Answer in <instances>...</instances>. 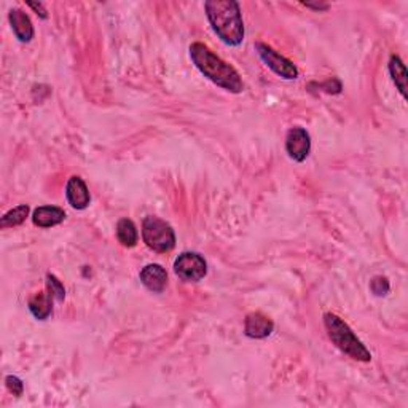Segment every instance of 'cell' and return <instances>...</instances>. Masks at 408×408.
<instances>
[{"mask_svg":"<svg viewBox=\"0 0 408 408\" xmlns=\"http://www.w3.org/2000/svg\"><path fill=\"white\" fill-rule=\"evenodd\" d=\"M47 289L48 294L57 302H62L66 298V289L59 279L55 274H47Z\"/></svg>","mask_w":408,"mask_h":408,"instance_id":"17","label":"cell"},{"mask_svg":"<svg viewBox=\"0 0 408 408\" xmlns=\"http://www.w3.org/2000/svg\"><path fill=\"white\" fill-rule=\"evenodd\" d=\"M142 238L152 251L166 254L176 246V233L169 223L155 216H147L142 222Z\"/></svg>","mask_w":408,"mask_h":408,"instance_id":"4","label":"cell"},{"mask_svg":"<svg viewBox=\"0 0 408 408\" xmlns=\"http://www.w3.org/2000/svg\"><path fill=\"white\" fill-rule=\"evenodd\" d=\"M286 150L289 157L297 163H302L311 152V137L302 126H294L286 137Z\"/></svg>","mask_w":408,"mask_h":408,"instance_id":"7","label":"cell"},{"mask_svg":"<svg viewBox=\"0 0 408 408\" xmlns=\"http://www.w3.org/2000/svg\"><path fill=\"white\" fill-rule=\"evenodd\" d=\"M29 7L36 10V11H37V15L42 16L43 20H47V16H48V15H47V10H45V8L42 7V3H29Z\"/></svg>","mask_w":408,"mask_h":408,"instance_id":"20","label":"cell"},{"mask_svg":"<svg viewBox=\"0 0 408 408\" xmlns=\"http://www.w3.org/2000/svg\"><path fill=\"white\" fill-rule=\"evenodd\" d=\"M29 309L36 319L47 321L53 313V297L47 292H37L29 300Z\"/></svg>","mask_w":408,"mask_h":408,"instance_id":"13","label":"cell"},{"mask_svg":"<svg viewBox=\"0 0 408 408\" xmlns=\"http://www.w3.org/2000/svg\"><path fill=\"white\" fill-rule=\"evenodd\" d=\"M274 330L273 321L263 313H249L244 321V333L254 340H263Z\"/></svg>","mask_w":408,"mask_h":408,"instance_id":"8","label":"cell"},{"mask_svg":"<svg viewBox=\"0 0 408 408\" xmlns=\"http://www.w3.org/2000/svg\"><path fill=\"white\" fill-rule=\"evenodd\" d=\"M304 7H308V8H314V10H327V8H329V5H314V3H304Z\"/></svg>","mask_w":408,"mask_h":408,"instance_id":"21","label":"cell"},{"mask_svg":"<svg viewBox=\"0 0 408 408\" xmlns=\"http://www.w3.org/2000/svg\"><path fill=\"white\" fill-rule=\"evenodd\" d=\"M8 20H10V24H11V29H13L16 38L22 43L31 42V40L34 38V26H32L31 18H29L24 11L20 8H13L10 11Z\"/></svg>","mask_w":408,"mask_h":408,"instance_id":"11","label":"cell"},{"mask_svg":"<svg viewBox=\"0 0 408 408\" xmlns=\"http://www.w3.org/2000/svg\"><path fill=\"white\" fill-rule=\"evenodd\" d=\"M66 212L56 206H40L32 214L34 225L38 228H51L64 222Z\"/></svg>","mask_w":408,"mask_h":408,"instance_id":"12","label":"cell"},{"mask_svg":"<svg viewBox=\"0 0 408 408\" xmlns=\"http://www.w3.org/2000/svg\"><path fill=\"white\" fill-rule=\"evenodd\" d=\"M66 197H67L69 204L77 211H83L88 208L90 201H91L88 187H86V183L83 182L82 177H78V176H73L69 179L67 187H66Z\"/></svg>","mask_w":408,"mask_h":408,"instance_id":"10","label":"cell"},{"mask_svg":"<svg viewBox=\"0 0 408 408\" xmlns=\"http://www.w3.org/2000/svg\"><path fill=\"white\" fill-rule=\"evenodd\" d=\"M206 15L217 37L230 47H238L244 40V22L239 3L234 0H208Z\"/></svg>","mask_w":408,"mask_h":408,"instance_id":"2","label":"cell"},{"mask_svg":"<svg viewBox=\"0 0 408 408\" xmlns=\"http://www.w3.org/2000/svg\"><path fill=\"white\" fill-rule=\"evenodd\" d=\"M5 384H7L10 393L16 395V398H20V395L22 394V391H24V384H22V381L18 377L8 375L7 378H5Z\"/></svg>","mask_w":408,"mask_h":408,"instance_id":"19","label":"cell"},{"mask_svg":"<svg viewBox=\"0 0 408 408\" xmlns=\"http://www.w3.org/2000/svg\"><path fill=\"white\" fill-rule=\"evenodd\" d=\"M29 206L27 204H20L16 206L15 209L8 211L7 214L2 217V220H0V227L2 228H13V227H18L21 223H24V220L29 216Z\"/></svg>","mask_w":408,"mask_h":408,"instance_id":"16","label":"cell"},{"mask_svg":"<svg viewBox=\"0 0 408 408\" xmlns=\"http://www.w3.org/2000/svg\"><path fill=\"white\" fill-rule=\"evenodd\" d=\"M174 272L185 283H198L208 274V263L197 252H182L174 262Z\"/></svg>","mask_w":408,"mask_h":408,"instance_id":"5","label":"cell"},{"mask_svg":"<svg viewBox=\"0 0 408 408\" xmlns=\"http://www.w3.org/2000/svg\"><path fill=\"white\" fill-rule=\"evenodd\" d=\"M255 48L260 59L272 69L276 76H279L284 80H295L298 77V69L295 67L294 62L287 59L283 55H279L278 51H274L265 43H257Z\"/></svg>","mask_w":408,"mask_h":408,"instance_id":"6","label":"cell"},{"mask_svg":"<svg viewBox=\"0 0 408 408\" xmlns=\"http://www.w3.org/2000/svg\"><path fill=\"white\" fill-rule=\"evenodd\" d=\"M389 72H391V77H393L394 80L395 86H398V90L400 91V94L405 97L407 96V69L399 56H395V55L391 56Z\"/></svg>","mask_w":408,"mask_h":408,"instance_id":"15","label":"cell"},{"mask_svg":"<svg viewBox=\"0 0 408 408\" xmlns=\"http://www.w3.org/2000/svg\"><path fill=\"white\" fill-rule=\"evenodd\" d=\"M190 57L198 71L214 85L233 94H238L244 90L243 78H241L237 69L230 66L222 57H218L206 45L199 42L192 43Z\"/></svg>","mask_w":408,"mask_h":408,"instance_id":"1","label":"cell"},{"mask_svg":"<svg viewBox=\"0 0 408 408\" xmlns=\"http://www.w3.org/2000/svg\"><path fill=\"white\" fill-rule=\"evenodd\" d=\"M139 278L143 287L153 292V294H162L168 286V273L158 263H150V265L143 267Z\"/></svg>","mask_w":408,"mask_h":408,"instance_id":"9","label":"cell"},{"mask_svg":"<svg viewBox=\"0 0 408 408\" xmlns=\"http://www.w3.org/2000/svg\"><path fill=\"white\" fill-rule=\"evenodd\" d=\"M324 325L325 330L329 333V338L332 343L344 353L349 358L359 362H370L372 354L367 349L358 337L354 335V332L342 318H338L337 314L325 313L324 314Z\"/></svg>","mask_w":408,"mask_h":408,"instance_id":"3","label":"cell"},{"mask_svg":"<svg viewBox=\"0 0 408 408\" xmlns=\"http://www.w3.org/2000/svg\"><path fill=\"white\" fill-rule=\"evenodd\" d=\"M370 289H372L373 294L378 295V297L386 295L389 292L388 279L383 278V276H375V278H373L372 283H370Z\"/></svg>","mask_w":408,"mask_h":408,"instance_id":"18","label":"cell"},{"mask_svg":"<svg viewBox=\"0 0 408 408\" xmlns=\"http://www.w3.org/2000/svg\"><path fill=\"white\" fill-rule=\"evenodd\" d=\"M117 238L122 246L134 247L137 244V239H139L134 222L129 220V218H122L117 223Z\"/></svg>","mask_w":408,"mask_h":408,"instance_id":"14","label":"cell"}]
</instances>
